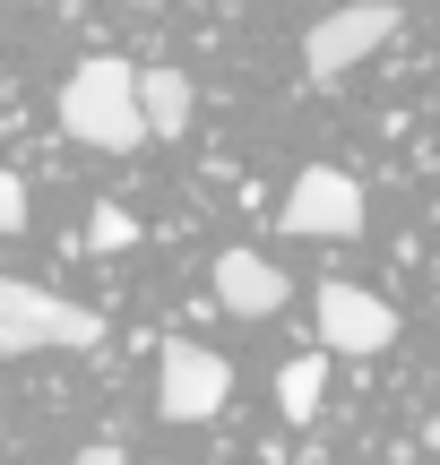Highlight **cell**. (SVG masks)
I'll return each instance as SVG.
<instances>
[{
	"label": "cell",
	"instance_id": "30bf717a",
	"mask_svg": "<svg viewBox=\"0 0 440 465\" xmlns=\"http://www.w3.org/2000/svg\"><path fill=\"white\" fill-rule=\"evenodd\" d=\"M86 242H95V250H121V242H138V216H130V207H113V199H104L95 216H86Z\"/></svg>",
	"mask_w": 440,
	"mask_h": 465
},
{
	"label": "cell",
	"instance_id": "3957f363",
	"mask_svg": "<svg viewBox=\"0 0 440 465\" xmlns=\"http://www.w3.org/2000/svg\"><path fill=\"white\" fill-rule=\"evenodd\" d=\"M397 44V0H345V9H328L320 26L303 35V69L311 78H345L355 61H372V52Z\"/></svg>",
	"mask_w": 440,
	"mask_h": 465
},
{
	"label": "cell",
	"instance_id": "ba28073f",
	"mask_svg": "<svg viewBox=\"0 0 440 465\" xmlns=\"http://www.w3.org/2000/svg\"><path fill=\"white\" fill-rule=\"evenodd\" d=\"M190 113H199V95H190L182 69H165V61L138 69V121H147V138H182Z\"/></svg>",
	"mask_w": 440,
	"mask_h": 465
},
{
	"label": "cell",
	"instance_id": "7a4b0ae2",
	"mask_svg": "<svg viewBox=\"0 0 440 465\" xmlns=\"http://www.w3.org/2000/svg\"><path fill=\"white\" fill-rule=\"evenodd\" d=\"M95 345H104V311L44 293L26 276H0V353H95Z\"/></svg>",
	"mask_w": 440,
	"mask_h": 465
},
{
	"label": "cell",
	"instance_id": "6da1fadb",
	"mask_svg": "<svg viewBox=\"0 0 440 465\" xmlns=\"http://www.w3.org/2000/svg\"><path fill=\"white\" fill-rule=\"evenodd\" d=\"M61 130L78 138V147H95V155H138V147H147V121H138V69L113 61V52L78 61L69 86H61Z\"/></svg>",
	"mask_w": 440,
	"mask_h": 465
},
{
	"label": "cell",
	"instance_id": "277c9868",
	"mask_svg": "<svg viewBox=\"0 0 440 465\" xmlns=\"http://www.w3.org/2000/svg\"><path fill=\"white\" fill-rule=\"evenodd\" d=\"M225 397H234L225 353L190 345V336H165L155 345V405H165V422H216Z\"/></svg>",
	"mask_w": 440,
	"mask_h": 465
},
{
	"label": "cell",
	"instance_id": "8992f818",
	"mask_svg": "<svg viewBox=\"0 0 440 465\" xmlns=\"http://www.w3.org/2000/svg\"><path fill=\"white\" fill-rule=\"evenodd\" d=\"M397 311L363 284H320V353H389Z\"/></svg>",
	"mask_w": 440,
	"mask_h": 465
},
{
	"label": "cell",
	"instance_id": "7c38bea8",
	"mask_svg": "<svg viewBox=\"0 0 440 465\" xmlns=\"http://www.w3.org/2000/svg\"><path fill=\"white\" fill-rule=\"evenodd\" d=\"M69 465H130V457H121V440H86V449L69 457Z\"/></svg>",
	"mask_w": 440,
	"mask_h": 465
},
{
	"label": "cell",
	"instance_id": "52a82bcc",
	"mask_svg": "<svg viewBox=\"0 0 440 465\" xmlns=\"http://www.w3.org/2000/svg\"><path fill=\"white\" fill-rule=\"evenodd\" d=\"M207 276H216V302L234 319H268V311H285V267L276 259H259V250H216V259H207Z\"/></svg>",
	"mask_w": 440,
	"mask_h": 465
},
{
	"label": "cell",
	"instance_id": "5b68a950",
	"mask_svg": "<svg viewBox=\"0 0 440 465\" xmlns=\"http://www.w3.org/2000/svg\"><path fill=\"white\" fill-rule=\"evenodd\" d=\"M276 224L294 232V242H355L363 232V182L337 164H303L285 190V207H276Z\"/></svg>",
	"mask_w": 440,
	"mask_h": 465
},
{
	"label": "cell",
	"instance_id": "9c48e42d",
	"mask_svg": "<svg viewBox=\"0 0 440 465\" xmlns=\"http://www.w3.org/2000/svg\"><path fill=\"white\" fill-rule=\"evenodd\" d=\"M320 397H328V353H294L276 371V414L285 422H320Z\"/></svg>",
	"mask_w": 440,
	"mask_h": 465
},
{
	"label": "cell",
	"instance_id": "8fae6325",
	"mask_svg": "<svg viewBox=\"0 0 440 465\" xmlns=\"http://www.w3.org/2000/svg\"><path fill=\"white\" fill-rule=\"evenodd\" d=\"M0 232H26V182L0 164Z\"/></svg>",
	"mask_w": 440,
	"mask_h": 465
},
{
	"label": "cell",
	"instance_id": "4fadbf2b",
	"mask_svg": "<svg viewBox=\"0 0 440 465\" xmlns=\"http://www.w3.org/2000/svg\"><path fill=\"white\" fill-rule=\"evenodd\" d=\"M424 449H432V457H440V414H432V422H424Z\"/></svg>",
	"mask_w": 440,
	"mask_h": 465
}]
</instances>
